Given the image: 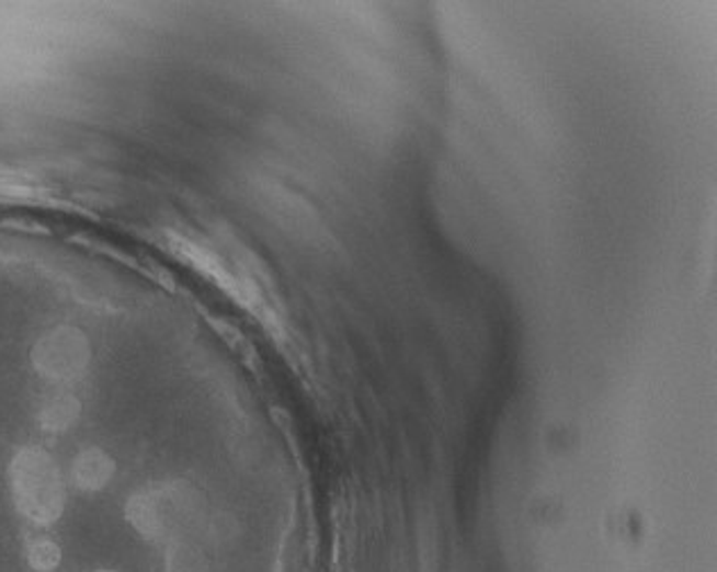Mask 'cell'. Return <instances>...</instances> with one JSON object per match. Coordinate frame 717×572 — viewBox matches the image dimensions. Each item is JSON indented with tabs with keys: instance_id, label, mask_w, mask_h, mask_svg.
<instances>
[{
	"instance_id": "5",
	"label": "cell",
	"mask_w": 717,
	"mask_h": 572,
	"mask_svg": "<svg viewBox=\"0 0 717 572\" xmlns=\"http://www.w3.org/2000/svg\"><path fill=\"white\" fill-rule=\"evenodd\" d=\"M78 416H80V402L69 393H61L50 398L42 407L39 423L48 432H64L78 421Z\"/></svg>"
},
{
	"instance_id": "2",
	"label": "cell",
	"mask_w": 717,
	"mask_h": 572,
	"mask_svg": "<svg viewBox=\"0 0 717 572\" xmlns=\"http://www.w3.org/2000/svg\"><path fill=\"white\" fill-rule=\"evenodd\" d=\"M91 357V347L82 330L61 325L46 332L32 347V364L39 375L53 381H71L80 377Z\"/></svg>"
},
{
	"instance_id": "4",
	"label": "cell",
	"mask_w": 717,
	"mask_h": 572,
	"mask_svg": "<svg viewBox=\"0 0 717 572\" xmlns=\"http://www.w3.org/2000/svg\"><path fill=\"white\" fill-rule=\"evenodd\" d=\"M125 516L146 538H157L164 531V512L155 493H137L127 500Z\"/></svg>"
},
{
	"instance_id": "7",
	"label": "cell",
	"mask_w": 717,
	"mask_h": 572,
	"mask_svg": "<svg viewBox=\"0 0 717 572\" xmlns=\"http://www.w3.org/2000/svg\"><path fill=\"white\" fill-rule=\"evenodd\" d=\"M98 572H116V570H98Z\"/></svg>"
},
{
	"instance_id": "3",
	"label": "cell",
	"mask_w": 717,
	"mask_h": 572,
	"mask_svg": "<svg viewBox=\"0 0 717 572\" xmlns=\"http://www.w3.org/2000/svg\"><path fill=\"white\" fill-rule=\"evenodd\" d=\"M114 470H116L114 459L107 453L98 448H87L76 457L71 472H73V482L80 489L101 491L110 484Z\"/></svg>"
},
{
	"instance_id": "1",
	"label": "cell",
	"mask_w": 717,
	"mask_h": 572,
	"mask_svg": "<svg viewBox=\"0 0 717 572\" xmlns=\"http://www.w3.org/2000/svg\"><path fill=\"white\" fill-rule=\"evenodd\" d=\"M19 512L35 525H53L64 512V487L55 459L42 448H23L10 466Z\"/></svg>"
},
{
	"instance_id": "6",
	"label": "cell",
	"mask_w": 717,
	"mask_h": 572,
	"mask_svg": "<svg viewBox=\"0 0 717 572\" xmlns=\"http://www.w3.org/2000/svg\"><path fill=\"white\" fill-rule=\"evenodd\" d=\"M27 561L39 572H50L59 565L61 550L53 544V540H35V544L27 548Z\"/></svg>"
}]
</instances>
